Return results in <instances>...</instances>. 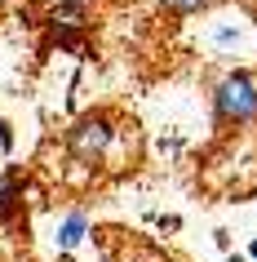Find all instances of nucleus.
Masks as SVG:
<instances>
[{"instance_id":"nucleus-6","label":"nucleus","mask_w":257,"mask_h":262,"mask_svg":"<svg viewBox=\"0 0 257 262\" xmlns=\"http://www.w3.org/2000/svg\"><path fill=\"white\" fill-rule=\"evenodd\" d=\"M213 245H217V249H226V253H230V231H213Z\"/></svg>"},{"instance_id":"nucleus-2","label":"nucleus","mask_w":257,"mask_h":262,"mask_svg":"<svg viewBox=\"0 0 257 262\" xmlns=\"http://www.w3.org/2000/svg\"><path fill=\"white\" fill-rule=\"evenodd\" d=\"M115 138H120V124H115L111 111H84L62 134V147H67V156L76 165H102L111 156V147H115Z\"/></svg>"},{"instance_id":"nucleus-7","label":"nucleus","mask_w":257,"mask_h":262,"mask_svg":"<svg viewBox=\"0 0 257 262\" xmlns=\"http://www.w3.org/2000/svg\"><path fill=\"white\" fill-rule=\"evenodd\" d=\"M226 262H248V258H244V253H226Z\"/></svg>"},{"instance_id":"nucleus-5","label":"nucleus","mask_w":257,"mask_h":262,"mask_svg":"<svg viewBox=\"0 0 257 262\" xmlns=\"http://www.w3.org/2000/svg\"><path fill=\"white\" fill-rule=\"evenodd\" d=\"M213 0H160V9H169V14H177V18H186V14H204Z\"/></svg>"},{"instance_id":"nucleus-8","label":"nucleus","mask_w":257,"mask_h":262,"mask_svg":"<svg viewBox=\"0 0 257 262\" xmlns=\"http://www.w3.org/2000/svg\"><path fill=\"white\" fill-rule=\"evenodd\" d=\"M248 258H253V262H257V240H253V245H248Z\"/></svg>"},{"instance_id":"nucleus-4","label":"nucleus","mask_w":257,"mask_h":262,"mask_svg":"<svg viewBox=\"0 0 257 262\" xmlns=\"http://www.w3.org/2000/svg\"><path fill=\"white\" fill-rule=\"evenodd\" d=\"M18 218H22V182H18V173H9L0 182V222L9 227Z\"/></svg>"},{"instance_id":"nucleus-1","label":"nucleus","mask_w":257,"mask_h":262,"mask_svg":"<svg viewBox=\"0 0 257 262\" xmlns=\"http://www.w3.org/2000/svg\"><path fill=\"white\" fill-rule=\"evenodd\" d=\"M208 107H213L217 129H244L257 124V76L248 67H230L222 71L208 89Z\"/></svg>"},{"instance_id":"nucleus-3","label":"nucleus","mask_w":257,"mask_h":262,"mask_svg":"<svg viewBox=\"0 0 257 262\" xmlns=\"http://www.w3.org/2000/svg\"><path fill=\"white\" fill-rule=\"evenodd\" d=\"M84 235H89V213H84V209H71L67 218L58 222V249H62V253H71Z\"/></svg>"}]
</instances>
